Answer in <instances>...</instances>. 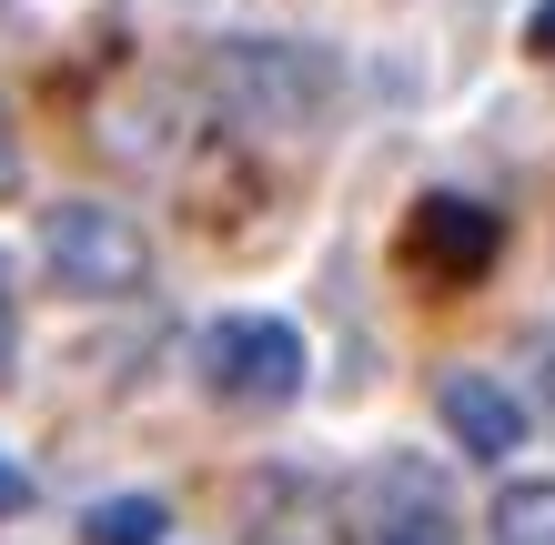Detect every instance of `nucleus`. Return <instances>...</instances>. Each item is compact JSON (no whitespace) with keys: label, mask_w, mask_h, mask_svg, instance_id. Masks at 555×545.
<instances>
[{"label":"nucleus","mask_w":555,"mask_h":545,"mask_svg":"<svg viewBox=\"0 0 555 545\" xmlns=\"http://www.w3.org/2000/svg\"><path fill=\"white\" fill-rule=\"evenodd\" d=\"M304 374H313V343H304L293 313H222L203 334V384L233 414H283L304 394Z\"/></svg>","instance_id":"3"},{"label":"nucleus","mask_w":555,"mask_h":545,"mask_svg":"<svg viewBox=\"0 0 555 545\" xmlns=\"http://www.w3.org/2000/svg\"><path fill=\"white\" fill-rule=\"evenodd\" d=\"M162 525H172L162 495H102L81 516V545H162Z\"/></svg>","instance_id":"9"},{"label":"nucleus","mask_w":555,"mask_h":545,"mask_svg":"<svg viewBox=\"0 0 555 545\" xmlns=\"http://www.w3.org/2000/svg\"><path fill=\"white\" fill-rule=\"evenodd\" d=\"M505 252V212L475 203V192H424V203L404 212V263L435 283V294H465V283L495 273Z\"/></svg>","instance_id":"4"},{"label":"nucleus","mask_w":555,"mask_h":545,"mask_svg":"<svg viewBox=\"0 0 555 545\" xmlns=\"http://www.w3.org/2000/svg\"><path fill=\"white\" fill-rule=\"evenodd\" d=\"M495 545H555V475H515L495 495V516H485Z\"/></svg>","instance_id":"8"},{"label":"nucleus","mask_w":555,"mask_h":545,"mask_svg":"<svg viewBox=\"0 0 555 545\" xmlns=\"http://www.w3.org/2000/svg\"><path fill=\"white\" fill-rule=\"evenodd\" d=\"M353 516H364V545H465L454 495L444 475H424V455H384L353 495Z\"/></svg>","instance_id":"5"},{"label":"nucleus","mask_w":555,"mask_h":545,"mask_svg":"<svg viewBox=\"0 0 555 545\" xmlns=\"http://www.w3.org/2000/svg\"><path fill=\"white\" fill-rule=\"evenodd\" d=\"M435 414H444L454 455H475V465H505L515 444H526V404L505 394V374H475V364H454V374L435 384Z\"/></svg>","instance_id":"6"},{"label":"nucleus","mask_w":555,"mask_h":545,"mask_svg":"<svg viewBox=\"0 0 555 545\" xmlns=\"http://www.w3.org/2000/svg\"><path fill=\"white\" fill-rule=\"evenodd\" d=\"M21 505H30V475H21L11 455H0V516H21Z\"/></svg>","instance_id":"14"},{"label":"nucleus","mask_w":555,"mask_h":545,"mask_svg":"<svg viewBox=\"0 0 555 545\" xmlns=\"http://www.w3.org/2000/svg\"><path fill=\"white\" fill-rule=\"evenodd\" d=\"M11 192H21V112L0 102V203H11Z\"/></svg>","instance_id":"10"},{"label":"nucleus","mask_w":555,"mask_h":545,"mask_svg":"<svg viewBox=\"0 0 555 545\" xmlns=\"http://www.w3.org/2000/svg\"><path fill=\"white\" fill-rule=\"evenodd\" d=\"M11 364H21V313H11V294H0V384H11Z\"/></svg>","instance_id":"13"},{"label":"nucleus","mask_w":555,"mask_h":545,"mask_svg":"<svg viewBox=\"0 0 555 545\" xmlns=\"http://www.w3.org/2000/svg\"><path fill=\"white\" fill-rule=\"evenodd\" d=\"M526 51L555 61V0H535V11H526Z\"/></svg>","instance_id":"12"},{"label":"nucleus","mask_w":555,"mask_h":545,"mask_svg":"<svg viewBox=\"0 0 555 545\" xmlns=\"http://www.w3.org/2000/svg\"><path fill=\"white\" fill-rule=\"evenodd\" d=\"M41 273L81 303H132L152 283V233L121 203H91V192L81 203H51L41 212Z\"/></svg>","instance_id":"2"},{"label":"nucleus","mask_w":555,"mask_h":545,"mask_svg":"<svg viewBox=\"0 0 555 545\" xmlns=\"http://www.w3.org/2000/svg\"><path fill=\"white\" fill-rule=\"evenodd\" d=\"M253 545H353V525H344V505L313 485V475H263L253 485V525H243Z\"/></svg>","instance_id":"7"},{"label":"nucleus","mask_w":555,"mask_h":545,"mask_svg":"<svg viewBox=\"0 0 555 545\" xmlns=\"http://www.w3.org/2000/svg\"><path fill=\"white\" fill-rule=\"evenodd\" d=\"M526 374H535V404H545V425H555V334H535V364Z\"/></svg>","instance_id":"11"},{"label":"nucleus","mask_w":555,"mask_h":545,"mask_svg":"<svg viewBox=\"0 0 555 545\" xmlns=\"http://www.w3.org/2000/svg\"><path fill=\"white\" fill-rule=\"evenodd\" d=\"M203 91L233 132H313L334 102V61L293 30H233V41H212Z\"/></svg>","instance_id":"1"}]
</instances>
